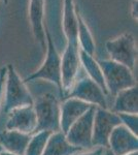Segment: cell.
Instances as JSON below:
<instances>
[{
  "label": "cell",
  "instance_id": "cell-22",
  "mask_svg": "<svg viewBox=\"0 0 138 155\" xmlns=\"http://www.w3.org/2000/svg\"><path fill=\"white\" fill-rule=\"evenodd\" d=\"M6 67H2L0 71V110L3 106L4 99V82H5Z\"/></svg>",
  "mask_w": 138,
  "mask_h": 155
},
{
  "label": "cell",
  "instance_id": "cell-28",
  "mask_svg": "<svg viewBox=\"0 0 138 155\" xmlns=\"http://www.w3.org/2000/svg\"><path fill=\"white\" fill-rule=\"evenodd\" d=\"M3 2H4L5 4H7V3H8V0H3Z\"/></svg>",
  "mask_w": 138,
  "mask_h": 155
},
{
  "label": "cell",
  "instance_id": "cell-29",
  "mask_svg": "<svg viewBox=\"0 0 138 155\" xmlns=\"http://www.w3.org/2000/svg\"><path fill=\"white\" fill-rule=\"evenodd\" d=\"M2 151H3V149H2V147H1V146H0V153H1V152H2Z\"/></svg>",
  "mask_w": 138,
  "mask_h": 155
},
{
  "label": "cell",
  "instance_id": "cell-1",
  "mask_svg": "<svg viewBox=\"0 0 138 155\" xmlns=\"http://www.w3.org/2000/svg\"><path fill=\"white\" fill-rule=\"evenodd\" d=\"M6 67L5 82H4V113L8 114L12 110L33 106L34 98L27 88L26 83L19 76L12 64Z\"/></svg>",
  "mask_w": 138,
  "mask_h": 155
},
{
  "label": "cell",
  "instance_id": "cell-18",
  "mask_svg": "<svg viewBox=\"0 0 138 155\" xmlns=\"http://www.w3.org/2000/svg\"><path fill=\"white\" fill-rule=\"evenodd\" d=\"M79 58H81L82 66L84 67L87 72V77L89 79H91L93 82H95L100 88L103 90L104 93L106 95H108L106 87H105V82L101 67H100L97 60L94 58V56H92V55L88 54L85 51L79 49Z\"/></svg>",
  "mask_w": 138,
  "mask_h": 155
},
{
  "label": "cell",
  "instance_id": "cell-10",
  "mask_svg": "<svg viewBox=\"0 0 138 155\" xmlns=\"http://www.w3.org/2000/svg\"><path fill=\"white\" fill-rule=\"evenodd\" d=\"M6 129L17 130L26 134H33L36 131L37 119L33 106L12 110L8 114Z\"/></svg>",
  "mask_w": 138,
  "mask_h": 155
},
{
  "label": "cell",
  "instance_id": "cell-23",
  "mask_svg": "<svg viewBox=\"0 0 138 155\" xmlns=\"http://www.w3.org/2000/svg\"><path fill=\"white\" fill-rule=\"evenodd\" d=\"M105 149L106 148H102V147H94L90 150H84V151L79 152L75 155H103Z\"/></svg>",
  "mask_w": 138,
  "mask_h": 155
},
{
  "label": "cell",
  "instance_id": "cell-13",
  "mask_svg": "<svg viewBox=\"0 0 138 155\" xmlns=\"http://www.w3.org/2000/svg\"><path fill=\"white\" fill-rule=\"evenodd\" d=\"M44 0H30L29 20L35 41L39 44L42 51L46 52L47 38L44 32Z\"/></svg>",
  "mask_w": 138,
  "mask_h": 155
},
{
  "label": "cell",
  "instance_id": "cell-6",
  "mask_svg": "<svg viewBox=\"0 0 138 155\" xmlns=\"http://www.w3.org/2000/svg\"><path fill=\"white\" fill-rule=\"evenodd\" d=\"M120 124L121 121L117 113L104 107H96L93 121V147L107 148L110 134Z\"/></svg>",
  "mask_w": 138,
  "mask_h": 155
},
{
  "label": "cell",
  "instance_id": "cell-11",
  "mask_svg": "<svg viewBox=\"0 0 138 155\" xmlns=\"http://www.w3.org/2000/svg\"><path fill=\"white\" fill-rule=\"evenodd\" d=\"M107 149L114 155H126L138 151V136L120 124L110 134Z\"/></svg>",
  "mask_w": 138,
  "mask_h": 155
},
{
  "label": "cell",
  "instance_id": "cell-8",
  "mask_svg": "<svg viewBox=\"0 0 138 155\" xmlns=\"http://www.w3.org/2000/svg\"><path fill=\"white\" fill-rule=\"evenodd\" d=\"M96 107H92L86 112L65 134L71 145L82 150H90L93 147V121Z\"/></svg>",
  "mask_w": 138,
  "mask_h": 155
},
{
  "label": "cell",
  "instance_id": "cell-19",
  "mask_svg": "<svg viewBox=\"0 0 138 155\" xmlns=\"http://www.w3.org/2000/svg\"><path fill=\"white\" fill-rule=\"evenodd\" d=\"M76 16H77V42H79V49L85 51L86 53L94 56L96 46L93 38V35L90 31L87 23L82 17L79 8L76 7Z\"/></svg>",
  "mask_w": 138,
  "mask_h": 155
},
{
  "label": "cell",
  "instance_id": "cell-24",
  "mask_svg": "<svg viewBox=\"0 0 138 155\" xmlns=\"http://www.w3.org/2000/svg\"><path fill=\"white\" fill-rule=\"evenodd\" d=\"M137 3H138V1L137 0H132V3H131V16H132V18L134 19V20H137L138 18V11H137Z\"/></svg>",
  "mask_w": 138,
  "mask_h": 155
},
{
  "label": "cell",
  "instance_id": "cell-17",
  "mask_svg": "<svg viewBox=\"0 0 138 155\" xmlns=\"http://www.w3.org/2000/svg\"><path fill=\"white\" fill-rule=\"evenodd\" d=\"M63 32L67 42H77V16L76 6L73 0H64L63 2V20H62Z\"/></svg>",
  "mask_w": 138,
  "mask_h": 155
},
{
  "label": "cell",
  "instance_id": "cell-9",
  "mask_svg": "<svg viewBox=\"0 0 138 155\" xmlns=\"http://www.w3.org/2000/svg\"><path fill=\"white\" fill-rule=\"evenodd\" d=\"M106 94L98 85L87 76L76 80L67 97H74L90 106L107 109Z\"/></svg>",
  "mask_w": 138,
  "mask_h": 155
},
{
  "label": "cell",
  "instance_id": "cell-25",
  "mask_svg": "<svg viewBox=\"0 0 138 155\" xmlns=\"http://www.w3.org/2000/svg\"><path fill=\"white\" fill-rule=\"evenodd\" d=\"M103 155H114V153H112V152L111 151H110V150L109 149H105V151H104V154Z\"/></svg>",
  "mask_w": 138,
  "mask_h": 155
},
{
  "label": "cell",
  "instance_id": "cell-20",
  "mask_svg": "<svg viewBox=\"0 0 138 155\" xmlns=\"http://www.w3.org/2000/svg\"><path fill=\"white\" fill-rule=\"evenodd\" d=\"M51 132L36 131L31 134L24 155H43Z\"/></svg>",
  "mask_w": 138,
  "mask_h": 155
},
{
  "label": "cell",
  "instance_id": "cell-26",
  "mask_svg": "<svg viewBox=\"0 0 138 155\" xmlns=\"http://www.w3.org/2000/svg\"><path fill=\"white\" fill-rule=\"evenodd\" d=\"M0 155H18V154H14V153H11V152H6V151H2Z\"/></svg>",
  "mask_w": 138,
  "mask_h": 155
},
{
  "label": "cell",
  "instance_id": "cell-27",
  "mask_svg": "<svg viewBox=\"0 0 138 155\" xmlns=\"http://www.w3.org/2000/svg\"><path fill=\"white\" fill-rule=\"evenodd\" d=\"M126 155H138V151H134V152H131V153H128Z\"/></svg>",
  "mask_w": 138,
  "mask_h": 155
},
{
  "label": "cell",
  "instance_id": "cell-3",
  "mask_svg": "<svg viewBox=\"0 0 138 155\" xmlns=\"http://www.w3.org/2000/svg\"><path fill=\"white\" fill-rule=\"evenodd\" d=\"M33 109L37 119L36 131H60V101L55 93L47 92L37 97Z\"/></svg>",
  "mask_w": 138,
  "mask_h": 155
},
{
  "label": "cell",
  "instance_id": "cell-14",
  "mask_svg": "<svg viewBox=\"0 0 138 155\" xmlns=\"http://www.w3.org/2000/svg\"><path fill=\"white\" fill-rule=\"evenodd\" d=\"M31 134H26L17 130H5L0 132V146L3 151L18 155H24Z\"/></svg>",
  "mask_w": 138,
  "mask_h": 155
},
{
  "label": "cell",
  "instance_id": "cell-15",
  "mask_svg": "<svg viewBox=\"0 0 138 155\" xmlns=\"http://www.w3.org/2000/svg\"><path fill=\"white\" fill-rule=\"evenodd\" d=\"M112 112L117 114H138L137 85L115 94Z\"/></svg>",
  "mask_w": 138,
  "mask_h": 155
},
{
  "label": "cell",
  "instance_id": "cell-7",
  "mask_svg": "<svg viewBox=\"0 0 138 155\" xmlns=\"http://www.w3.org/2000/svg\"><path fill=\"white\" fill-rule=\"evenodd\" d=\"M81 65L79 44L66 42V48L61 56V85L63 96L68 94L77 80Z\"/></svg>",
  "mask_w": 138,
  "mask_h": 155
},
{
  "label": "cell",
  "instance_id": "cell-21",
  "mask_svg": "<svg viewBox=\"0 0 138 155\" xmlns=\"http://www.w3.org/2000/svg\"><path fill=\"white\" fill-rule=\"evenodd\" d=\"M121 124L138 136V116L137 114H117Z\"/></svg>",
  "mask_w": 138,
  "mask_h": 155
},
{
  "label": "cell",
  "instance_id": "cell-16",
  "mask_svg": "<svg viewBox=\"0 0 138 155\" xmlns=\"http://www.w3.org/2000/svg\"><path fill=\"white\" fill-rule=\"evenodd\" d=\"M81 151L84 150L70 144L65 134L60 130L50 134L43 155H75Z\"/></svg>",
  "mask_w": 138,
  "mask_h": 155
},
{
  "label": "cell",
  "instance_id": "cell-2",
  "mask_svg": "<svg viewBox=\"0 0 138 155\" xmlns=\"http://www.w3.org/2000/svg\"><path fill=\"white\" fill-rule=\"evenodd\" d=\"M44 32H46L47 38L46 59L42 65L39 67V69H37L26 79H24V82L26 84L29 82L37 81V80H44V81L51 82L57 86L60 96H63L61 85V56L58 53L52 34L47 26H44Z\"/></svg>",
  "mask_w": 138,
  "mask_h": 155
},
{
  "label": "cell",
  "instance_id": "cell-4",
  "mask_svg": "<svg viewBox=\"0 0 138 155\" xmlns=\"http://www.w3.org/2000/svg\"><path fill=\"white\" fill-rule=\"evenodd\" d=\"M103 74L105 87L107 93L115 95L120 91L136 86L133 71L127 66L112 60H99L98 61Z\"/></svg>",
  "mask_w": 138,
  "mask_h": 155
},
{
  "label": "cell",
  "instance_id": "cell-12",
  "mask_svg": "<svg viewBox=\"0 0 138 155\" xmlns=\"http://www.w3.org/2000/svg\"><path fill=\"white\" fill-rule=\"evenodd\" d=\"M93 106L74 97H67L60 102V130L66 134L75 122Z\"/></svg>",
  "mask_w": 138,
  "mask_h": 155
},
{
  "label": "cell",
  "instance_id": "cell-5",
  "mask_svg": "<svg viewBox=\"0 0 138 155\" xmlns=\"http://www.w3.org/2000/svg\"><path fill=\"white\" fill-rule=\"evenodd\" d=\"M110 60L121 63L133 71L137 60V46L132 33L125 32L105 44Z\"/></svg>",
  "mask_w": 138,
  "mask_h": 155
}]
</instances>
